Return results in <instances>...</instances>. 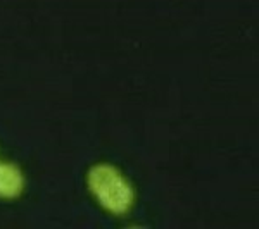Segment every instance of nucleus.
<instances>
[{"label":"nucleus","instance_id":"f03ea898","mask_svg":"<svg viewBox=\"0 0 259 229\" xmlns=\"http://www.w3.org/2000/svg\"><path fill=\"white\" fill-rule=\"evenodd\" d=\"M24 188V176L18 165L0 162V197L16 198Z\"/></svg>","mask_w":259,"mask_h":229},{"label":"nucleus","instance_id":"f257e3e1","mask_svg":"<svg viewBox=\"0 0 259 229\" xmlns=\"http://www.w3.org/2000/svg\"><path fill=\"white\" fill-rule=\"evenodd\" d=\"M89 188L107 212L123 215L135 203V190L124 174L111 164H97L89 173Z\"/></svg>","mask_w":259,"mask_h":229}]
</instances>
